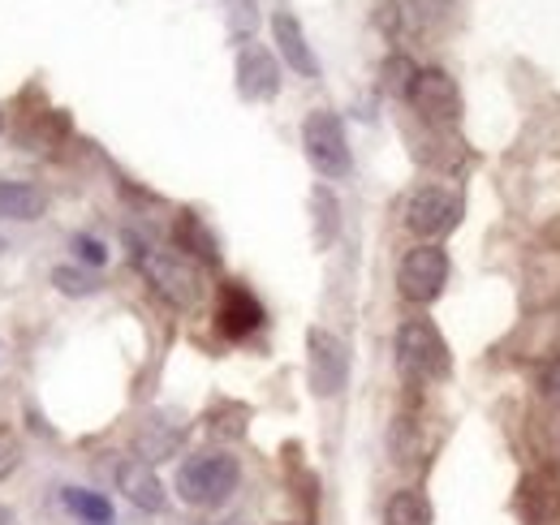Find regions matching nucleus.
<instances>
[{
  "label": "nucleus",
  "instance_id": "obj_19",
  "mask_svg": "<svg viewBox=\"0 0 560 525\" xmlns=\"http://www.w3.org/2000/svg\"><path fill=\"white\" fill-rule=\"evenodd\" d=\"M52 284L66 298H91V293H100V276L95 271H82V267H57L52 271Z\"/></svg>",
  "mask_w": 560,
  "mask_h": 525
},
{
  "label": "nucleus",
  "instance_id": "obj_11",
  "mask_svg": "<svg viewBox=\"0 0 560 525\" xmlns=\"http://www.w3.org/2000/svg\"><path fill=\"white\" fill-rule=\"evenodd\" d=\"M117 487H121V495L142 509V513H160L164 509V482L155 478V469H151V460L142 457H130L117 465Z\"/></svg>",
  "mask_w": 560,
  "mask_h": 525
},
{
  "label": "nucleus",
  "instance_id": "obj_22",
  "mask_svg": "<svg viewBox=\"0 0 560 525\" xmlns=\"http://www.w3.org/2000/svg\"><path fill=\"white\" fill-rule=\"evenodd\" d=\"M18 460H22V448H18V440H13V431H4L0 427V482L18 469Z\"/></svg>",
  "mask_w": 560,
  "mask_h": 525
},
{
  "label": "nucleus",
  "instance_id": "obj_14",
  "mask_svg": "<svg viewBox=\"0 0 560 525\" xmlns=\"http://www.w3.org/2000/svg\"><path fill=\"white\" fill-rule=\"evenodd\" d=\"M177 250H186V259H203L208 267H220V250H215V237L208 233V224L195 215V211H182L177 215Z\"/></svg>",
  "mask_w": 560,
  "mask_h": 525
},
{
  "label": "nucleus",
  "instance_id": "obj_7",
  "mask_svg": "<svg viewBox=\"0 0 560 525\" xmlns=\"http://www.w3.org/2000/svg\"><path fill=\"white\" fill-rule=\"evenodd\" d=\"M306 375L315 396H341V388L350 384V349L341 336L324 328L306 331Z\"/></svg>",
  "mask_w": 560,
  "mask_h": 525
},
{
  "label": "nucleus",
  "instance_id": "obj_17",
  "mask_svg": "<svg viewBox=\"0 0 560 525\" xmlns=\"http://www.w3.org/2000/svg\"><path fill=\"white\" fill-rule=\"evenodd\" d=\"M311 207H315V242L328 246L337 237V198L328 186H315L311 190Z\"/></svg>",
  "mask_w": 560,
  "mask_h": 525
},
{
  "label": "nucleus",
  "instance_id": "obj_4",
  "mask_svg": "<svg viewBox=\"0 0 560 525\" xmlns=\"http://www.w3.org/2000/svg\"><path fill=\"white\" fill-rule=\"evenodd\" d=\"M302 147H306V160L315 164L319 177L337 182V177H350L353 155H350V138L337 113L328 108H315L306 121H302Z\"/></svg>",
  "mask_w": 560,
  "mask_h": 525
},
{
  "label": "nucleus",
  "instance_id": "obj_1",
  "mask_svg": "<svg viewBox=\"0 0 560 525\" xmlns=\"http://www.w3.org/2000/svg\"><path fill=\"white\" fill-rule=\"evenodd\" d=\"M135 242V262H139L142 280L155 289V298H164L173 311H195L203 302V271L195 259H186L182 250H160V246H142Z\"/></svg>",
  "mask_w": 560,
  "mask_h": 525
},
{
  "label": "nucleus",
  "instance_id": "obj_16",
  "mask_svg": "<svg viewBox=\"0 0 560 525\" xmlns=\"http://www.w3.org/2000/svg\"><path fill=\"white\" fill-rule=\"evenodd\" d=\"M66 509L73 517H82L86 525H108L113 522V504L95 491H82V487H66Z\"/></svg>",
  "mask_w": 560,
  "mask_h": 525
},
{
  "label": "nucleus",
  "instance_id": "obj_6",
  "mask_svg": "<svg viewBox=\"0 0 560 525\" xmlns=\"http://www.w3.org/2000/svg\"><path fill=\"white\" fill-rule=\"evenodd\" d=\"M444 284H448V255L440 246H431V242L415 246L397 267V289L415 306H431L444 293Z\"/></svg>",
  "mask_w": 560,
  "mask_h": 525
},
{
  "label": "nucleus",
  "instance_id": "obj_5",
  "mask_svg": "<svg viewBox=\"0 0 560 525\" xmlns=\"http://www.w3.org/2000/svg\"><path fill=\"white\" fill-rule=\"evenodd\" d=\"M462 224V195L444 186H419L406 198V229L422 242H440Z\"/></svg>",
  "mask_w": 560,
  "mask_h": 525
},
{
  "label": "nucleus",
  "instance_id": "obj_18",
  "mask_svg": "<svg viewBox=\"0 0 560 525\" xmlns=\"http://www.w3.org/2000/svg\"><path fill=\"white\" fill-rule=\"evenodd\" d=\"M224 22L233 39H250L259 31V0H224Z\"/></svg>",
  "mask_w": 560,
  "mask_h": 525
},
{
  "label": "nucleus",
  "instance_id": "obj_23",
  "mask_svg": "<svg viewBox=\"0 0 560 525\" xmlns=\"http://www.w3.org/2000/svg\"><path fill=\"white\" fill-rule=\"evenodd\" d=\"M539 384H544V396L560 409V353L557 358H548V366H544V380H539Z\"/></svg>",
  "mask_w": 560,
  "mask_h": 525
},
{
  "label": "nucleus",
  "instance_id": "obj_24",
  "mask_svg": "<svg viewBox=\"0 0 560 525\" xmlns=\"http://www.w3.org/2000/svg\"><path fill=\"white\" fill-rule=\"evenodd\" d=\"M0 525H18V517H13L9 509H0Z\"/></svg>",
  "mask_w": 560,
  "mask_h": 525
},
{
  "label": "nucleus",
  "instance_id": "obj_13",
  "mask_svg": "<svg viewBox=\"0 0 560 525\" xmlns=\"http://www.w3.org/2000/svg\"><path fill=\"white\" fill-rule=\"evenodd\" d=\"M48 211V195L26 186V182H0V220H39Z\"/></svg>",
  "mask_w": 560,
  "mask_h": 525
},
{
  "label": "nucleus",
  "instance_id": "obj_12",
  "mask_svg": "<svg viewBox=\"0 0 560 525\" xmlns=\"http://www.w3.org/2000/svg\"><path fill=\"white\" fill-rule=\"evenodd\" d=\"M272 39H277L280 57H284V66L293 69V73L319 78V61H315V52H311V44H306V31H302V22H298L293 13L280 9L277 18H272Z\"/></svg>",
  "mask_w": 560,
  "mask_h": 525
},
{
  "label": "nucleus",
  "instance_id": "obj_2",
  "mask_svg": "<svg viewBox=\"0 0 560 525\" xmlns=\"http://www.w3.org/2000/svg\"><path fill=\"white\" fill-rule=\"evenodd\" d=\"M242 482V465L229 453H199L177 469V495L190 509H220Z\"/></svg>",
  "mask_w": 560,
  "mask_h": 525
},
{
  "label": "nucleus",
  "instance_id": "obj_8",
  "mask_svg": "<svg viewBox=\"0 0 560 525\" xmlns=\"http://www.w3.org/2000/svg\"><path fill=\"white\" fill-rule=\"evenodd\" d=\"M406 100H410V108L419 113L422 121H431V126H453L462 117V91H457V82L444 69H419V78H415Z\"/></svg>",
  "mask_w": 560,
  "mask_h": 525
},
{
  "label": "nucleus",
  "instance_id": "obj_10",
  "mask_svg": "<svg viewBox=\"0 0 560 525\" xmlns=\"http://www.w3.org/2000/svg\"><path fill=\"white\" fill-rule=\"evenodd\" d=\"M237 91H242V100H277L280 66L268 48H259V44L242 48V57H237Z\"/></svg>",
  "mask_w": 560,
  "mask_h": 525
},
{
  "label": "nucleus",
  "instance_id": "obj_15",
  "mask_svg": "<svg viewBox=\"0 0 560 525\" xmlns=\"http://www.w3.org/2000/svg\"><path fill=\"white\" fill-rule=\"evenodd\" d=\"M384 525H431V504L422 491H397L384 509Z\"/></svg>",
  "mask_w": 560,
  "mask_h": 525
},
{
  "label": "nucleus",
  "instance_id": "obj_3",
  "mask_svg": "<svg viewBox=\"0 0 560 525\" xmlns=\"http://www.w3.org/2000/svg\"><path fill=\"white\" fill-rule=\"evenodd\" d=\"M397 366L410 380H444L453 371L448 340L431 319H406L397 328Z\"/></svg>",
  "mask_w": 560,
  "mask_h": 525
},
{
  "label": "nucleus",
  "instance_id": "obj_9",
  "mask_svg": "<svg viewBox=\"0 0 560 525\" xmlns=\"http://www.w3.org/2000/svg\"><path fill=\"white\" fill-rule=\"evenodd\" d=\"M264 324V306L246 284H224L220 289V306H215V328L229 340H246L250 331Z\"/></svg>",
  "mask_w": 560,
  "mask_h": 525
},
{
  "label": "nucleus",
  "instance_id": "obj_20",
  "mask_svg": "<svg viewBox=\"0 0 560 525\" xmlns=\"http://www.w3.org/2000/svg\"><path fill=\"white\" fill-rule=\"evenodd\" d=\"M415 78H419V66H415L410 57H401V52H397V57H388V61H384V91H393V95H401V100H406V95H410V86H415Z\"/></svg>",
  "mask_w": 560,
  "mask_h": 525
},
{
  "label": "nucleus",
  "instance_id": "obj_25",
  "mask_svg": "<svg viewBox=\"0 0 560 525\" xmlns=\"http://www.w3.org/2000/svg\"><path fill=\"white\" fill-rule=\"evenodd\" d=\"M0 126H4V117H0Z\"/></svg>",
  "mask_w": 560,
  "mask_h": 525
},
{
  "label": "nucleus",
  "instance_id": "obj_21",
  "mask_svg": "<svg viewBox=\"0 0 560 525\" xmlns=\"http://www.w3.org/2000/svg\"><path fill=\"white\" fill-rule=\"evenodd\" d=\"M73 250H78V259L91 262V267H104V259H108V246L100 242V237H73Z\"/></svg>",
  "mask_w": 560,
  "mask_h": 525
}]
</instances>
